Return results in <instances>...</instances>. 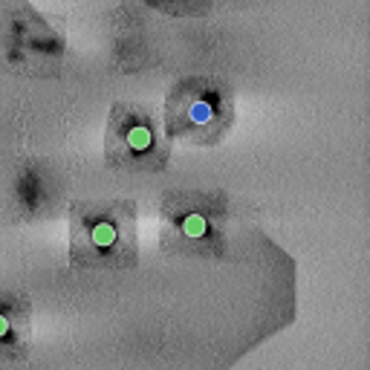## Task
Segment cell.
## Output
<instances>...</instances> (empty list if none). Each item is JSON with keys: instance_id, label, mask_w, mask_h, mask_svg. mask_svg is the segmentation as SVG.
Segmentation results:
<instances>
[{"instance_id": "cell-1", "label": "cell", "mask_w": 370, "mask_h": 370, "mask_svg": "<svg viewBox=\"0 0 370 370\" xmlns=\"http://www.w3.org/2000/svg\"><path fill=\"white\" fill-rule=\"evenodd\" d=\"M133 246V220L130 211L113 214V205L84 214L76 229V252L90 264H113L128 255Z\"/></svg>"}, {"instance_id": "cell-2", "label": "cell", "mask_w": 370, "mask_h": 370, "mask_svg": "<svg viewBox=\"0 0 370 370\" xmlns=\"http://www.w3.org/2000/svg\"><path fill=\"white\" fill-rule=\"evenodd\" d=\"M107 154L119 159V165H125V162L139 165V162L165 159V148H159L157 128L145 111L113 107L111 133H107Z\"/></svg>"}, {"instance_id": "cell-5", "label": "cell", "mask_w": 370, "mask_h": 370, "mask_svg": "<svg viewBox=\"0 0 370 370\" xmlns=\"http://www.w3.org/2000/svg\"><path fill=\"white\" fill-rule=\"evenodd\" d=\"M180 229H183V235L188 240H200V238L209 235V220H205L200 211H188L180 220Z\"/></svg>"}, {"instance_id": "cell-4", "label": "cell", "mask_w": 370, "mask_h": 370, "mask_svg": "<svg viewBox=\"0 0 370 370\" xmlns=\"http://www.w3.org/2000/svg\"><path fill=\"white\" fill-rule=\"evenodd\" d=\"M23 319L21 312H12L6 307H0V347L6 345H18V341L23 338Z\"/></svg>"}, {"instance_id": "cell-3", "label": "cell", "mask_w": 370, "mask_h": 370, "mask_svg": "<svg viewBox=\"0 0 370 370\" xmlns=\"http://www.w3.org/2000/svg\"><path fill=\"white\" fill-rule=\"evenodd\" d=\"M188 99H191V107H188V119H185V128L183 130H191V133H203L209 130L217 116H220V95H200V90H188Z\"/></svg>"}]
</instances>
